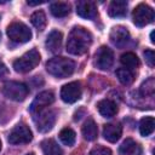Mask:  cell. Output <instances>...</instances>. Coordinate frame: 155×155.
<instances>
[{
  "label": "cell",
  "mask_w": 155,
  "mask_h": 155,
  "mask_svg": "<svg viewBox=\"0 0 155 155\" xmlns=\"http://www.w3.org/2000/svg\"><path fill=\"white\" fill-rule=\"evenodd\" d=\"M33 139V133L30 131V128L23 124H19L17 126L13 127V130L10 132L8 134V143L17 145V144H24V143H29Z\"/></svg>",
  "instance_id": "cell-8"
},
{
  "label": "cell",
  "mask_w": 155,
  "mask_h": 155,
  "mask_svg": "<svg viewBox=\"0 0 155 155\" xmlns=\"http://www.w3.org/2000/svg\"><path fill=\"white\" fill-rule=\"evenodd\" d=\"M2 93L5 97H7L11 101L23 102L29 93V87L23 82L7 81L2 86Z\"/></svg>",
  "instance_id": "cell-4"
},
{
  "label": "cell",
  "mask_w": 155,
  "mask_h": 155,
  "mask_svg": "<svg viewBox=\"0 0 155 155\" xmlns=\"http://www.w3.org/2000/svg\"><path fill=\"white\" fill-rule=\"evenodd\" d=\"M30 22L31 24L38 29V30H44L46 27V16L44 13V11H35L31 16H30Z\"/></svg>",
  "instance_id": "cell-23"
},
{
  "label": "cell",
  "mask_w": 155,
  "mask_h": 155,
  "mask_svg": "<svg viewBox=\"0 0 155 155\" xmlns=\"http://www.w3.org/2000/svg\"><path fill=\"white\" fill-rule=\"evenodd\" d=\"M41 149L45 155H62L61 147L53 139H45L41 142Z\"/></svg>",
  "instance_id": "cell-22"
},
{
  "label": "cell",
  "mask_w": 155,
  "mask_h": 155,
  "mask_svg": "<svg viewBox=\"0 0 155 155\" xmlns=\"http://www.w3.org/2000/svg\"><path fill=\"white\" fill-rule=\"evenodd\" d=\"M45 1H27V4L29 5V6H35V5H41V4H44Z\"/></svg>",
  "instance_id": "cell-31"
},
{
  "label": "cell",
  "mask_w": 155,
  "mask_h": 155,
  "mask_svg": "<svg viewBox=\"0 0 155 155\" xmlns=\"http://www.w3.org/2000/svg\"><path fill=\"white\" fill-rule=\"evenodd\" d=\"M25 155H35L34 153H29V154H25Z\"/></svg>",
  "instance_id": "cell-33"
},
{
  "label": "cell",
  "mask_w": 155,
  "mask_h": 155,
  "mask_svg": "<svg viewBox=\"0 0 155 155\" xmlns=\"http://www.w3.org/2000/svg\"><path fill=\"white\" fill-rule=\"evenodd\" d=\"M7 36L11 41L17 44L27 42L31 39V31L30 29L22 22H13L7 27Z\"/></svg>",
  "instance_id": "cell-5"
},
{
  "label": "cell",
  "mask_w": 155,
  "mask_h": 155,
  "mask_svg": "<svg viewBox=\"0 0 155 155\" xmlns=\"http://www.w3.org/2000/svg\"><path fill=\"white\" fill-rule=\"evenodd\" d=\"M59 139L63 144L68 145V147H71L74 143H75V139H76V134L75 132L69 128V127H65L63 128L61 132H59Z\"/></svg>",
  "instance_id": "cell-25"
},
{
  "label": "cell",
  "mask_w": 155,
  "mask_h": 155,
  "mask_svg": "<svg viewBox=\"0 0 155 155\" xmlns=\"http://www.w3.org/2000/svg\"><path fill=\"white\" fill-rule=\"evenodd\" d=\"M88 155H111V150L109 148H105V147H94Z\"/></svg>",
  "instance_id": "cell-28"
},
{
  "label": "cell",
  "mask_w": 155,
  "mask_h": 155,
  "mask_svg": "<svg viewBox=\"0 0 155 155\" xmlns=\"http://www.w3.org/2000/svg\"><path fill=\"white\" fill-rule=\"evenodd\" d=\"M155 128V120L153 116H145L139 122V132L143 137L150 136Z\"/></svg>",
  "instance_id": "cell-21"
},
{
  "label": "cell",
  "mask_w": 155,
  "mask_h": 155,
  "mask_svg": "<svg viewBox=\"0 0 155 155\" xmlns=\"http://www.w3.org/2000/svg\"><path fill=\"white\" fill-rule=\"evenodd\" d=\"M98 134V127L92 119H87L82 126V136L86 140H94Z\"/></svg>",
  "instance_id": "cell-18"
},
{
  "label": "cell",
  "mask_w": 155,
  "mask_h": 155,
  "mask_svg": "<svg viewBox=\"0 0 155 155\" xmlns=\"http://www.w3.org/2000/svg\"><path fill=\"white\" fill-rule=\"evenodd\" d=\"M116 76L119 79V81L122 84V85H131L134 80V75L131 70L126 69V68H119L116 70Z\"/></svg>",
  "instance_id": "cell-26"
},
{
  "label": "cell",
  "mask_w": 155,
  "mask_h": 155,
  "mask_svg": "<svg viewBox=\"0 0 155 155\" xmlns=\"http://www.w3.org/2000/svg\"><path fill=\"white\" fill-rule=\"evenodd\" d=\"M40 63V53L36 48L25 52L13 62V69L17 73H28Z\"/></svg>",
  "instance_id": "cell-3"
},
{
  "label": "cell",
  "mask_w": 155,
  "mask_h": 155,
  "mask_svg": "<svg viewBox=\"0 0 155 155\" xmlns=\"http://www.w3.org/2000/svg\"><path fill=\"white\" fill-rule=\"evenodd\" d=\"M109 38H110V41L113 42V45L116 46V47H119V48L125 47L130 42V40H131L130 31L127 30V28H125L122 25L114 27L111 29V31H110Z\"/></svg>",
  "instance_id": "cell-12"
},
{
  "label": "cell",
  "mask_w": 155,
  "mask_h": 155,
  "mask_svg": "<svg viewBox=\"0 0 155 155\" xmlns=\"http://www.w3.org/2000/svg\"><path fill=\"white\" fill-rule=\"evenodd\" d=\"M34 121L36 124V128L39 132H48L54 122H56V111L50 109H44L36 114H34Z\"/></svg>",
  "instance_id": "cell-7"
},
{
  "label": "cell",
  "mask_w": 155,
  "mask_h": 155,
  "mask_svg": "<svg viewBox=\"0 0 155 155\" xmlns=\"http://www.w3.org/2000/svg\"><path fill=\"white\" fill-rule=\"evenodd\" d=\"M114 63V52L108 46H101L94 54V65L101 70H109Z\"/></svg>",
  "instance_id": "cell-9"
},
{
  "label": "cell",
  "mask_w": 155,
  "mask_h": 155,
  "mask_svg": "<svg viewBox=\"0 0 155 155\" xmlns=\"http://www.w3.org/2000/svg\"><path fill=\"white\" fill-rule=\"evenodd\" d=\"M7 74H8V69L6 68V65H5L4 63L0 62V79L5 78Z\"/></svg>",
  "instance_id": "cell-30"
},
{
  "label": "cell",
  "mask_w": 155,
  "mask_h": 155,
  "mask_svg": "<svg viewBox=\"0 0 155 155\" xmlns=\"http://www.w3.org/2000/svg\"><path fill=\"white\" fill-rule=\"evenodd\" d=\"M0 150H1V140H0Z\"/></svg>",
  "instance_id": "cell-34"
},
{
  "label": "cell",
  "mask_w": 155,
  "mask_h": 155,
  "mask_svg": "<svg viewBox=\"0 0 155 155\" xmlns=\"http://www.w3.org/2000/svg\"><path fill=\"white\" fill-rule=\"evenodd\" d=\"M127 13V1L125 0H113L108 6V15L113 18L124 17Z\"/></svg>",
  "instance_id": "cell-16"
},
{
  "label": "cell",
  "mask_w": 155,
  "mask_h": 155,
  "mask_svg": "<svg viewBox=\"0 0 155 155\" xmlns=\"http://www.w3.org/2000/svg\"><path fill=\"white\" fill-rule=\"evenodd\" d=\"M50 10L54 17L61 18V17H65L70 13V5L68 2L57 1V2H52L50 5Z\"/></svg>",
  "instance_id": "cell-19"
},
{
  "label": "cell",
  "mask_w": 155,
  "mask_h": 155,
  "mask_svg": "<svg viewBox=\"0 0 155 155\" xmlns=\"http://www.w3.org/2000/svg\"><path fill=\"white\" fill-rule=\"evenodd\" d=\"M144 57H145V62L148 63L149 67H154L155 65V53L153 50H145L144 51Z\"/></svg>",
  "instance_id": "cell-29"
},
{
  "label": "cell",
  "mask_w": 155,
  "mask_h": 155,
  "mask_svg": "<svg viewBox=\"0 0 155 155\" xmlns=\"http://www.w3.org/2000/svg\"><path fill=\"white\" fill-rule=\"evenodd\" d=\"M137 147H138L137 143L132 138H126L122 142V144L120 145L119 153H120V155H132V154L136 153Z\"/></svg>",
  "instance_id": "cell-24"
},
{
  "label": "cell",
  "mask_w": 155,
  "mask_h": 155,
  "mask_svg": "<svg viewBox=\"0 0 155 155\" xmlns=\"http://www.w3.org/2000/svg\"><path fill=\"white\" fill-rule=\"evenodd\" d=\"M132 19L137 27H145L154 21V10L147 4H139L132 12Z\"/></svg>",
  "instance_id": "cell-6"
},
{
  "label": "cell",
  "mask_w": 155,
  "mask_h": 155,
  "mask_svg": "<svg viewBox=\"0 0 155 155\" xmlns=\"http://www.w3.org/2000/svg\"><path fill=\"white\" fill-rule=\"evenodd\" d=\"M62 40H63L62 33L58 31V30H52L47 35V39H46V42H45L46 48L52 53L59 52V50L62 47Z\"/></svg>",
  "instance_id": "cell-14"
},
{
  "label": "cell",
  "mask_w": 155,
  "mask_h": 155,
  "mask_svg": "<svg viewBox=\"0 0 155 155\" xmlns=\"http://www.w3.org/2000/svg\"><path fill=\"white\" fill-rule=\"evenodd\" d=\"M154 34H155V31H154V30H153V31H151V33H150V41H151V42H153V44H154V42H155V39H154Z\"/></svg>",
  "instance_id": "cell-32"
},
{
  "label": "cell",
  "mask_w": 155,
  "mask_h": 155,
  "mask_svg": "<svg viewBox=\"0 0 155 155\" xmlns=\"http://www.w3.org/2000/svg\"><path fill=\"white\" fill-rule=\"evenodd\" d=\"M120 62L128 70H132V69H136V68L139 67V59H138V57L133 52H126V53H124L120 57Z\"/></svg>",
  "instance_id": "cell-20"
},
{
  "label": "cell",
  "mask_w": 155,
  "mask_h": 155,
  "mask_svg": "<svg viewBox=\"0 0 155 155\" xmlns=\"http://www.w3.org/2000/svg\"><path fill=\"white\" fill-rule=\"evenodd\" d=\"M97 109L99 114L104 117H113L117 113V105L111 99H102L97 104Z\"/></svg>",
  "instance_id": "cell-17"
},
{
  "label": "cell",
  "mask_w": 155,
  "mask_h": 155,
  "mask_svg": "<svg viewBox=\"0 0 155 155\" xmlns=\"http://www.w3.org/2000/svg\"><path fill=\"white\" fill-rule=\"evenodd\" d=\"M155 91V79L154 78H149L148 80H145L142 86H140V93L143 97H151L154 94Z\"/></svg>",
  "instance_id": "cell-27"
},
{
  "label": "cell",
  "mask_w": 155,
  "mask_h": 155,
  "mask_svg": "<svg viewBox=\"0 0 155 155\" xmlns=\"http://www.w3.org/2000/svg\"><path fill=\"white\" fill-rule=\"evenodd\" d=\"M46 70L52 76H56L58 79H64V78L70 76L74 73L75 62L69 59V58H65V57H62V56H57V57H53V58L47 61Z\"/></svg>",
  "instance_id": "cell-2"
},
{
  "label": "cell",
  "mask_w": 155,
  "mask_h": 155,
  "mask_svg": "<svg viewBox=\"0 0 155 155\" xmlns=\"http://www.w3.org/2000/svg\"><path fill=\"white\" fill-rule=\"evenodd\" d=\"M0 38H1V33H0Z\"/></svg>",
  "instance_id": "cell-35"
},
{
  "label": "cell",
  "mask_w": 155,
  "mask_h": 155,
  "mask_svg": "<svg viewBox=\"0 0 155 155\" xmlns=\"http://www.w3.org/2000/svg\"><path fill=\"white\" fill-rule=\"evenodd\" d=\"M53 102H54V94H53V92L52 91H42L33 101V103L30 105V113L34 115V114H36V113L46 109Z\"/></svg>",
  "instance_id": "cell-11"
},
{
  "label": "cell",
  "mask_w": 155,
  "mask_h": 155,
  "mask_svg": "<svg viewBox=\"0 0 155 155\" xmlns=\"http://www.w3.org/2000/svg\"><path fill=\"white\" fill-rule=\"evenodd\" d=\"M76 13L80 17L87 19H93L98 15L96 4L93 1H87V0H82L76 4Z\"/></svg>",
  "instance_id": "cell-13"
},
{
  "label": "cell",
  "mask_w": 155,
  "mask_h": 155,
  "mask_svg": "<svg viewBox=\"0 0 155 155\" xmlns=\"http://www.w3.org/2000/svg\"><path fill=\"white\" fill-rule=\"evenodd\" d=\"M92 44V35L91 33L82 28V27H74L67 41V51L74 56H81L86 53Z\"/></svg>",
  "instance_id": "cell-1"
},
{
  "label": "cell",
  "mask_w": 155,
  "mask_h": 155,
  "mask_svg": "<svg viewBox=\"0 0 155 155\" xmlns=\"http://www.w3.org/2000/svg\"><path fill=\"white\" fill-rule=\"evenodd\" d=\"M121 133H122V128L120 124H107L103 127V136L110 143L117 142L121 137Z\"/></svg>",
  "instance_id": "cell-15"
},
{
  "label": "cell",
  "mask_w": 155,
  "mask_h": 155,
  "mask_svg": "<svg viewBox=\"0 0 155 155\" xmlns=\"http://www.w3.org/2000/svg\"><path fill=\"white\" fill-rule=\"evenodd\" d=\"M81 97V87L78 81L65 84L61 90V98L65 103H75Z\"/></svg>",
  "instance_id": "cell-10"
}]
</instances>
